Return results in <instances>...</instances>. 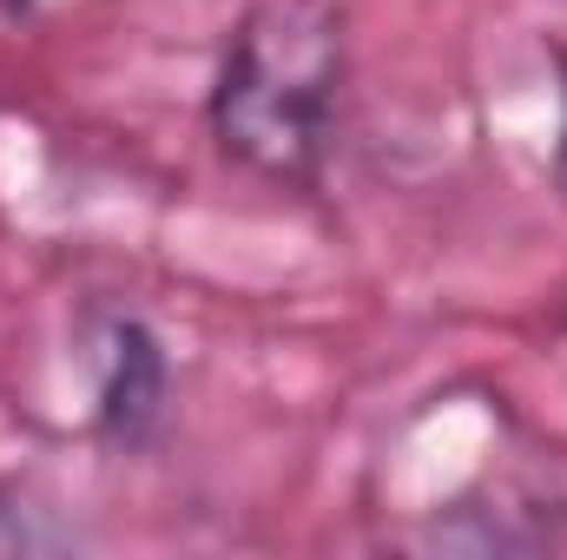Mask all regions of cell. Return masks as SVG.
<instances>
[{"label":"cell","mask_w":567,"mask_h":560,"mask_svg":"<svg viewBox=\"0 0 567 560\" xmlns=\"http://www.w3.org/2000/svg\"><path fill=\"white\" fill-rule=\"evenodd\" d=\"M172 396V363L165 343L145 330L140 317H100L93 343V435L113 455H140L165 422Z\"/></svg>","instance_id":"2"},{"label":"cell","mask_w":567,"mask_h":560,"mask_svg":"<svg viewBox=\"0 0 567 560\" xmlns=\"http://www.w3.org/2000/svg\"><path fill=\"white\" fill-rule=\"evenodd\" d=\"M0 13H13V20H20V13H33V0H0Z\"/></svg>","instance_id":"5"},{"label":"cell","mask_w":567,"mask_h":560,"mask_svg":"<svg viewBox=\"0 0 567 560\" xmlns=\"http://www.w3.org/2000/svg\"><path fill=\"white\" fill-rule=\"evenodd\" d=\"M66 548H80V528H66L20 488H0V554H66Z\"/></svg>","instance_id":"3"},{"label":"cell","mask_w":567,"mask_h":560,"mask_svg":"<svg viewBox=\"0 0 567 560\" xmlns=\"http://www.w3.org/2000/svg\"><path fill=\"white\" fill-rule=\"evenodd\" d=\"M555 73H561V133H555V191L567 205V46H555Z\"/></svg>","instance_id":"4"},{"label":"cell","mask_w":567,"mask_h":560,"mask_svg":"<svg viewBox=\"0 0 567 560\" xmlns=\"http://www.w3.org/2000/svg\"><path fill=\"white\" fill-rule=\"evenodd\" d=\"M343 80L350 33L337 0H258L238 13L212 80V139L265 185L317 191Z\"/></svg>","instance_id":"1"}]
</instances>
